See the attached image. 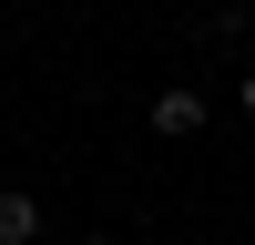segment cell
Here are the masks:
<instances>
[{
	"label": "cell",
	"instance_id": "1",
	"mask_svg": "<svg viewBox=\"0 0 255 245\" xmlns=\"http://www.w3.org/2000/svg\"><path fill=\"white\" fill-rule=\"evenodd\" d=\"M153 133H174V143H184V133H204V92H184V82H174V92L153 102Z\"/></svg>",
	"mask_w": 255,
	"mask_h": 245
},
{
	"label": "cell",
	"instance_id": "2",
	"mask_svg": "<svg viewBox=\"0 0 255 245\" xmlns=\"http://www.w3.org/2000/svg\"><path fill=\"white\" fill-rule=\"evenodd\" d=\"M41 235V204L31 194H0V245H31Z\"/></svg>",
	"mask_w": 255,
	"mask_h": 245
},
{
	"label": "cell",
	"instance_id": "3",
	"mask_svg": "<svg viewBox=\"0 0 255 245\" xmlns=\"http://www.w3.org/2000/svg\"><path fill=\"white\" fill-rule=\"evenodd\" d=\"M82 245H123V235H82Z\"/></svg>",
	"mask_w": 255,
	"mask_h": 245
},
{
	"label": "cell",
	"instance_id": "4",
	"mask_svg": "<svg viewBox=\"0 0 255 245\" xmlns=\"http://www.w3.org/2000/svg\"><path fill=\"white\" fill-rule=\"evenodd\" d=\"M245 113H255V72H245Z\"/></svg>",
	"mask_w": 255,
	"mask_h": 245
}]
</instances>
